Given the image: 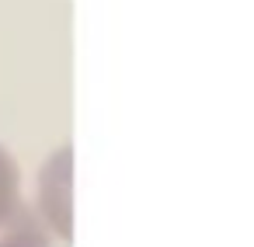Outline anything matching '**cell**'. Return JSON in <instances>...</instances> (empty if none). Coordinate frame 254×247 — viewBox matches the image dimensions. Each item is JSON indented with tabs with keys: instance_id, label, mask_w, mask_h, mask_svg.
<instances>
[{
	"instance_id": "1",
	"label": "cell",
	"mask_w": 254,
	"mask_h": 247,
	"mask_svg": "<svg viewBox=\"0 0 254 247\" xmlns=\"http://www.w3.org/2000/svg\"><path fill=\"white\" fill-rule=\"evenodd\" d=\"M32 209L49 226L56 244H73V143L46 153L32 185Z\"/></svg>"
},
{
	"instance_id": "2",
	"label": "cell",
	"mask_w": 254,
	"mask_h": 247,
	"mask_svg": "<svg viewBox=\"0 0 254 247\" xmlns=\"http://www.w3.org/2000/svg\"><path fill=\"white\" fill-rule=\"evenodd\" d=\"M0 247H56V237L32 209L21 167L4 143H0Z\"/></svg>"
}]
</instances>
